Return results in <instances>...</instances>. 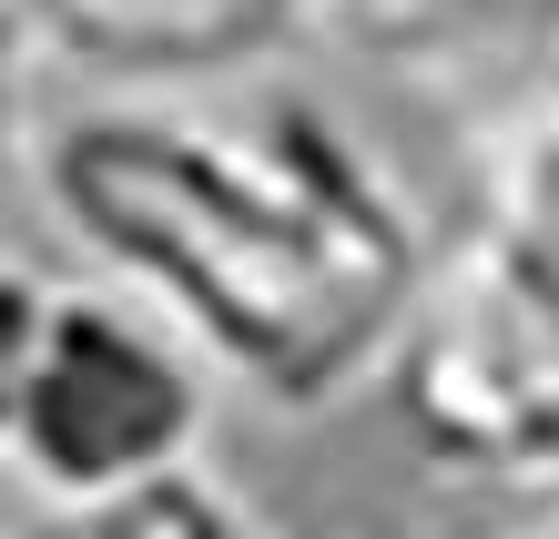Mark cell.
Segmentation results:
<instances>
[{"instance_id":"6da1fadb","label":"cell","mask_w":559,"mask_h":539,"mask_svg":"<svg viewBox=\"0 0 559 539\" xmlns=\"http://www.w3.org/2000/svg\"><path fill=\"white\" fill-rule=\"evenodd\" d=\"M41 204L275 418L386 387L448 234L306 92H103L41 122Z\"/></svg>"},{"instance_id":"277c9868","label":"cell","mask_w":559,"mask_h":539,"mask_svg":"<svg viewBox=\"0 0 559 539\" xmlns=\"http://www.w3.org/2000/svg\"><path fill=\"white\" fill-rule=\"evenodd\" d=\"M21 21L92 92H245L346 31V0H21Z\"/></svg>"},{"instance_id":"8992f818","label":"cell","mask_w":559,"mask_h":539,"mask_svg":"<svg viewBox=\"0 0 559 539\" xmlns=\"http://www.w3.org/2000/svg\"><path fill=\"white\" fill-rule=\"evenodd\" d=\"M346 42L407 82H478L559 42V0H346Z\"/></svg>"},{"instance_id":"3957f363","label":"cell","mask_w":559,"mask_h":539,"mask_svg":"<svg viewBox=\"0 0 559 539\" xmlns=\"http://www.w3.org/2000/svg\"><path fill=\"white\" fill-rule=\"evenodd\" d=\"M224 366L133 285H51V326L21 387L11 479L31 499H122L204 468Z\"/></svg>"},{"instance_id":"30bf717a","label":"cell","mask_w":559,"mask_h":539,"mask_svg":"<svg viewBox=\"0 0 559 539\" xmlns=\"http://www.w3.org/2000/svg\"><path fill=\"white\" fill-rule=\"evenodd\" d=\"M509 539H559V489H530V509L509 519Z\"/></svg>"},{"instance_id":"ba28073f","label":"cell","mask_w":559,"mask_h":539,"mask_svg":"<svg viewBox=\"0 0 559 539\" xmlns=\"http://www.w3.org/2000/svg\"><path fill=\"white\" fill-rule=\"evenodd\" d=\"M41 326H51V285L21 255H0V458H11V427H21V387H31V356H41Z\"/></svg>"},{"instance_id":"52a82bcc","label":"cell","mask_w":559,"mask_h":539,"mask_svg":"<svg viewBox=\"0 0 559 539\" xmlns=\"http://www.w3.org/2000/svg\"><path fill=\"white\" fill-rule=\"evenodd\" d=\"M11 539H265V529L214 468H183V479H153L122 499H31Z\"/></svg>"},{"instance_id":"8fae6325","label":"cell","mask_w":559,"mask_h":539,"mask_svg":"<svg viewBox=\"0 0 559 539\" xmlns=\"http://www.w3.org/2000/svg\"><path fill=\"white\" fill-rule=\"evenodd\" d=\"M295 539H407V529H377V519H316V529H295Z\"/></svg>"},{"instance_id":"5b68a950","label":"cell","mask_w":559,"mask_h":539,"mask_svg":"<svg viewBox=\"0 0 559 539\" xmlns=\"http://www.w3.org/2000/svg\"><path fill=\"white\" fill-rule=\"evenodd\" d=\"M457 224L559 276V42L457 82Z\"/></svg>"},{"instance_id":"7a4b0ae2","label":"cell","mask_w":559,"mask_h":539,"mask_svg":"<svg viewBox=\"0 0 559 539\" xmlns=\"http://www.w3.org/2000/svg\"><path fill=\"white\" fill-rule=\"evenodd\" d=\"M386 408L448 479L559 489V276L457 224L397 336Z\"/></svg>"},{"instance_id":"9c48e42d","label":"cell","mask_w":559,"mask_h":539,"mask_svg":"<svg viewBox=\"0 0 559 539\" xmlns=\"http://www.w3.org/2000/svg\"><path fill=\"white\" fill-rule=\"evenodd\" d=\"M21 72H31V21L21 0H0V163L21 153Z\"/></svg>"}]
</instances>
